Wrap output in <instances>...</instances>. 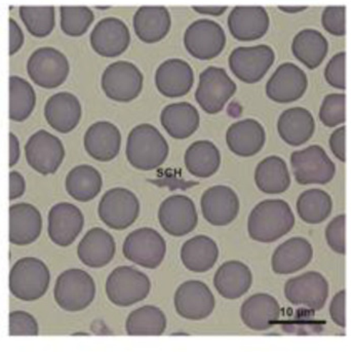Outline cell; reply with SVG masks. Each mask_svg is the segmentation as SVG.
<instances>
[{"label": "cell", "instance_id": "cell-1", "mask_svg": "<svg viewBox=\"0 0 354 352\" xmlns=\"http://www.w3.org/2000/svg\"><path fill=\"white\" fill-rule=\"evenodd\" d=\"M295 222L294 213L287 201L266 199L252 210L248 220V231L254 241L273 243L287 235L294 228Z\"/></svg>", "mask_w": 354, "mask_h": 352}, {"label": "cell", "instance_id": "cell-2", "mask_svg": "<svg viewBox=\"0 0 354 352\" xmlns=\"http://www.w3.org/2000/svg\"><path fill=\"white\" fill-rule=\"evenodd\" d=\"M169 146L160 129L141 124L129 131L126 156L129 165L140 171H153L167 160Z\"/></svg>", "mask_w": 354, "mask_h": 352}, {"label": "cell", "instance_id": "cell-3", "mask_svg": "<svg viewBox=\"0 0 354 352\" xmlns=\"http://www.w3.org/2000/svg\"><path fill=\"white\" fill-rule=\"evenodd\" d=\"M50 273L46 263L35 257L19 259L10 269L8 287L15 298L32 302L48 292Z\"/></svg>", "mask_w": 354, "mask_h": 352}, {"label": "cell", "instance_id": "cell-4", "mask_svg": "<svg viewBox=\"0 0 354 352\" xmlns=\"http://www.w3.org/2000/svg\"><path fill=\"white\" fill-rule=\"evenodd\" d=\"M96 290V284L90 273L80 268L67 269L57 279L54 298L63 311L80 313L94 302Z\"/></svg>", "mask_w": 354, "mask_h": 352}, {"label": "cell", "instance_id": "cell-5", "mask_svg": "<svg viewBox=\"0 0 354 352\" xmlns=\"http://www.w3.org/2000/svg\"><path fill=\"white\" fill-rule=\"evenodd\" d=\"M31 82L44 90L62 86L70 74V63L64 53L53 46H41L34 50L26 64Z\"/></svg>", "mask_w": 354, "mask_h": 352}, {"label": "cell", "instance_id": "cell-6", "mask_svg": "<svg viewBox=\"0 0 354 352\" xmlns=\"http://www.w3.org/2000/svg\"><path fill=\"white\" fill-rule=\"evenodd\" d=\"M108 300L118 307H129L145 300L151 290L149 277L135 267H116L105 285Z\"/></svg>", "mask_w": 354, "mask_h": 352}, {"label": "cell", "instance_id": "cell-7", "mask_svg": "<svg viewBox=\"0 0 354 352\" xmlns=\"http://www.w3.org/2000/svg\"><path fill=\"white\" fill-rule=\"evenodd\" d=\"M144 75L140 68L129 61H115L107 66L101 76L104 95L118 103H129L141 95Z\"/></svg>", "mask_w": 354, "mask_h": 352}, {"label": "cell", "instance_id": "cell-8", "mask_svg": "<svg viewBox=\"0 0 354 352\" xmlns=\"http://www.w3.org/2000/svg\"><path fill=\"white\" fill-rule=\"evenodd\" d=\"M237 86L224 68L209 66L199 75L194 98L207 114H218L234 96Z\"/></svg>", "mask_w": 354, "mask_h": 352}, {"label": "cell", "instance_id": "cell-9", "mask_svg": "<svg viewBox=\"0 0 354 352\" xmlns=\"http://www.w3.org/2000/svg\"><path fill=\"white\" fill-rule=\"evenodd\" d=\"M290 167L297 183L300 185L330 183L336 174V165L319 145L297 150L290 156Z\"/></svg>", "mask_w": 354, "mask_h": 352}, {"label": "cell", "instance_id": "cell-10", "mask_svg": "<svg viewBox=\"0 0 354 352\" xmlns=\"http://www.w3.org/2000/svg\"><path fill=\"white\" fill-rule=\"evenodd\" d=\"M226 33L219 23L199 19L189 25L183 42L190 56L199 61H209L222 54L226 46Z\"/></svg>", "mask_w": 354, "mask_h": 352}, {"label": "cell", "instance_id": "cell-11", "mask_svg": "<svg viewBox=\"0 0 354 352\" xmlns=\"http://www.w3.org/2000/svg\"><path fill=\"white\" fill-rule=\"evenodd\" d=\"M97 215L109 228L126 230L139 217V199L135 193L127 188H112L102 196L97 205Z\"/></svg>", "mask_w": 354, "mask_h": 352}, {"label": "cell", "instance_id": "cell-12", "mask_svg": "<svg viewBox=\"0 0 354 352\" xmlns=\"http://www.w3.org/2000/svg\"><path fill=\"white\" fill-rule=\"evenodd\" d=\"M275 53L267 44L239 46L231 52L228 65L235 77L247 84H257L274 64Z\"/></svg>", "mask_w": 354, "mask_h": 352}, {"label": "cell", "instance_id": "cell-13", "mask_svg": "<svg viewBox=\"0 0 354 352\" xmlns=\"http://www.w3.org/2000/svg\"><path fill=\"white\" fill-rule=\"evenodd\" d=\"M24 151L29 167L42 176L54 175L65 160L64 144L46 129H39L29 138Z\"/></svg>", "mask_w": 354, "mask_h": 352}, {"label": "cell", "instance_id": "cell-14", "mask_svg": "<svg viewBox=\"0 0 354 352\" xmlns=\"http://www.w3.org/2000/svg\"><path fill=\"white\" fill-rule=\"evenodd\" d=\"M122 254L131 263L147 269L160 267L167 254L162 235L149 227L131 231L124 239Z\"/></svg>", "mask_w": 354, "mask_h": 352}, {"label": "cell", "instance_id": "cell-15", "mask_svg": "<svg viewBox=\"0 0 354 352\" xmlns=\"http://www.w3.org/2000/svg\"><path fill=\"white\" fill-rule=\"evenodd\" d=\"M158 221L161 228L171 237H181L189 234L198 223L194 201L182 194L167 197L161 203L158 210Z\"/></svg>", "mask_w": 354, "mask_h": 352}, {"label": "cell", "instance_id": "cell-16", "mask_svg": "<svg viewBox=\"0 0 354 352\" xmlns=\"http://www.w3.org/2000/svg\"><path fill=\"white\" fill-rule=\"evenodd\" d=\"M128 25L120 18L107 17L97 23L90 34V44L100 57L118 58L128 50L131 44Z\"/></svg>", "mask_w": 354, "mask_h": 352}, {"label": "cell", "instance_id": "cell-17", "mask_svg": "<svg viewBox=\"0 0 354 352\" xmlns=\"http://www.w3.org/2000/svg\"><path fill=\"white\" fill-rule=\"evenodd\" d=\"M328 293V281L317 271H308L292 277L285 285V296L290 304L307 307L313 311L324 308Z\"/></svg>", "mask_w": 354, "mask_h": 352}, {"label": "cell", "instance_id": "cell-18", "mask_svg": "<svg viewBox=\"0 0 354 352\" xmlns=\"http://www.w3.org/2000/svg\"><path fill=\"white\" fill-rule=\"evenodd\" d=\"M308 88L306 73L294 63H283L273 72L265 86L266 96L279 104H289L304 96Z\"/></svg>", "mask_w": 354, "mask_h": 352}, {"label": "cell", "instance_id": "cell-19", "mask_svg": "<svg viewBox=\"0 0 354 352\" xmlns=\"http://www.w3.org/2000/svg\"><path fill=\"white\" fill-rule=\"evenodd\" d=\"M174 303L178 315L188 320L207 319L216 306L211 288L201 281H187L179 286Z\"/></svg>", "mask_w": 354, "mask_h": 352}, {"label": "cell", "instance_id": "cell-20", "mask_svg": "<svg viewBox=\"0 0 354 352\" xmlns=\"http://www.w3.org/2000/svg\"><path fill=\"white\" fill-rule=\"evenodd\" d=\"M84 226V214L73 203H59L48 212V237L59 247L71 246L82 233Z\"/></svg>", "mask_w": 354, "mask_h": 352}, {"label": "cell", "instance_id": "cell-21", "mask_svg": "<svg viewBox=\"0 0 354 352\" xmlns=\"http://www.w3.org/2000/svg\"><path fill=\"white\" fill-rule=\"evenodd\" d=\"M227 25L234 39L243 42L256 41L268 33L270 18L263 6H235L229 14Z\"/></svg>", "mask_w": 354, "mask_h": 352}, {"label": "cell", "instance_id": "cell-22", "mask_svg": "<svg viewBox=\"0 0 354 352\" xmlns=\"http://www.w3.org/2000/svg\"><path fill=\"white\" fill-rule=\"evenodd\" d=\"M194 69L182 59H167L158 66L154 75L158 92L169 99L186 96L194 88Z\"/></svg>", "mask_w": 354, "mask_h": 352}, {"label": "cell", "instance_id": "cell-23", "mask_svg": "<svg viewBox=\"0 0 354 352\" xmlns=\"http://www.w3.org/2000/svg\"><path fill=\"white\" fill-rule=\"evenodd\" d=\"M201 207L207 222L214 226H226L239 216V198L232 188L215 185L203 192Z\"/></svg>", "mask_w": 354, "mask_h": 352}, {"label": "cell", "instance_id": "cell-24", "mask_svg": "<svg viewBox=\"0 0 354 352\" xmlns=\"http://www.w3.org/2000/svg\"><path fill=\"white\" fill-rule=\"evenodd\" d=\"M44 114L50 128L66 135L80 124L82 116V103L72 93H56L46 102Z\"/></svg>", "mask_w": 354, "mask_h": 352}, {"label": "cell", "instance_id": "cell-25", "mask_svg": "<svg viewBox=\"0 0 354 352\" xmlns=\"http://www.w3.org/2000/svg\"><path fill=\"white\" fill-rule=\"evenodd\" d=\"M86 154L100 163L113 160L122 148V133L120 129L107 120L95 122L86 129L84 137Z\"/></svg>", "mask_w": 354, "mask_h": 352}, {"label": "cell", "instance_id": "cell-26", "mask_svg": "<svg viewBox=\"0 0 354 352\" xmlns=\"http://www.w3.org/2000/svg\"><path fill=\"white\" fill-rule=\"evenodd\" d=\"M10 243L19 247L31 245L39 239L42 217L37 207L31 203H19L10 205Z\"/></svg>", "mask_w": 354, "mask_h": 352}, {"label": "cell", "instance_id": "cell-27", "mask_svg": "<svg viewBox=\"0 0 354 352\" xmlns=\"http://www.w3.org/2000/svg\"><path fill=\"white\" fill-rule=\"evenodd\" d=\"M133 28L144 44H158L171 31V12L162 6H141L133 15Z\"/></svg>", "mask_w": 354, "mask_h": 352}, {"label": "cell", "instance_id": "cell-28", "mask_svg": "<svg viewBox=\"0 0 354 352\" xmlns=\"http://www.w3.org/2000/svg\"><path fill=\"white\" fill-rule=\"evenodd\" d=\"M266 133L262 124L253 118H245L231 124L226 131L229 150L241 158H252L264 147Z\"/></svg>", "mask_w": 354, "mask_h": 352}, {"label": "cell", "instance_id": "cell-29", "mask_svg": "<svg viewBox=\"0 0 354 352\" xmlns=\"http://www.w3.org/2000/svg\"><path fill=\"white\" fill-rule=\"evenodd\" d=\"M115 252L116 243L113 237L101 227L90 229L77 247L78 259L90 268L107 266L113 260Z\"/></svg>", "mask_w": 354, "mask_h": 352}, {"label": "cell", "instance_id": "cell-30", "mask_svg": "<svg viewBox=\"0 0 354 352\" xmlns=\"http://www.w3.org/2000/svg\"><path fill=\"white\" fill-rule=\"evenodd\" d=\"M281 313V305L274 297L259 293L241 305V317L248 328L261 332L272 328L279 322Z\"/></svg>", "mask_w": 354, "mask_h": 352}, {"label": "cell", "instance_id": "cell-31", "mask_svg": "<svg viewBox=\"0 0 354 352\" xmlns=\"http://www.w3.org/2000/svg\"><path fill=\"white\" fill-rule=\"evenodd\" d=\"M277 131L288 145L299 147L313 138L315 131V118L306 108H289L279 115Z\"/></svg>", "mask_w": 354, "mask_h": 352}, {"label": "cell", "instance_id": "cell-32", "mask_svg": "<svg viewBox=\"0 0 354 352\" xmlns=\"http://www.w3.org/2000/svg\"><path fill=\"white\" fill-rule=\"evenodd\" d=\"M160 124L173 139L185 140L199 128L201 115L195 106L188 102H176L163 108Z\"/></svg>", "mask_w": 354, "mask_h": 352}, {"label": "cell", "instance_id": "cell-33", "mask_svg": "<svg viewBox=\"0 0 354 352\" xmlns=\"http://www.w3.org/2000/svg\"><path fill=\"white\" fill-rule=\"evenodd\" d=\"M313 258L311 243L303 237H292L277 248L271 265L277 275H292L305 268Z\"/></svg>", "mask_w": 354, "mask_h": 352}, {"label": "cell", "instance_id": "cell-34", "mask_svg": "<svg viewBox=\"0 0 354 352\" xmlns=\"http://www.w3.org/2000/svg\"><path fill=\"white\" fill-rule=\"evenodd\" d=\"M253 284L251 269L241 261L223 263L214 277V286L223 298L235 300L249 292Z\"/></svg>", "mask_w": 354, "mask_h": 352}, {"label": "cell", "instance_id": "cell-35", "mask_svg": "<svg viewBox=\"0 0 354 352\" xmlns=\"http://www.w3.org/2000/svg\"><path fill=\"white\" fill-rule=\"evenodd\" d=\"M182 263L189 271L203 273L211 270L219 258V248L211 237L197 235L181 248Z\"/></svg>", "mask_w": 354, "mask_h": 352}, {"label": "cell", "instance_id": "cell-36", "mask_svg": "<svg viewBox=\"0 0 354 352\" xmlns=\"http://www.w3.org/2000/svg\"><path fill=\"white\" fill-rule=\"evenodd\" d=\"M328 39L315 29H303L295 35L292 53L296 60L310 70L317 69L328 56Z\"/></svg>", "mask_w": 354, "mask_h": 352}, {"label": "cell", "instance_id": "cell-37", "mask_svg": "<svg viewBox=\"0 0 354 352\" xmlns=\"http://www.w3.org/2000/svg\"><path fill=\"white\" fill-rule=\"evenodd\" d=\"M102 187L103 178L93 165H76L66 176V192L69 196L80 203H88L96 198Z\"/></svg>", "mask_w": 354, "mask_h": 352}, {"label": "cell", "instance_id": "cell-38", "mask_svg": "<svg viewBox=\"0 0 354 352\" xmlns=\"http://www.w3.org/2000/svg\"><path fill=\"white\" fill-rule=\"evenodd\" d=\"M186 169L197 178L212 177L219 171L221 154L213 142L199 140L194 142L184 156Z\"/></svg>", "mask_w": 354, "mask_h": 352}, {"label": "cell", "instance_id": "cell-39", "mask_svg": "<svg viewBox=\"0 0 354 352\" xmlns=\"http://www.w3.org/2000/svg\"><path fill=\"white\" fill-rule=\"evenodd\" d=\"M255 183L266 194H281L290 186L287 163L277 156H268L258 163L255 169Z\"/></svg>", "mask_w": 354, "mask_h": 352}, {"label": "cell", "instance_id": "cell-40", "mask_svg": "<svg viewBox=\"0 0 354 352\" xmlns=\"http://www.w3.org/2000/svg\"><path fill=\"white\" fill-rule=\"evenodd\" d=\"M10 107L8 118L15 122H23L30 118L35 109V90L32 84L18 75L10 76Z\"/></svg>", "mask_w": 354, "mask_h": 352}, {"label": "cell", "instance_id": "cell-41", "mask_svg": "<svg viewBox=\"0 0 354 352\" xmlns=\"http://www.w3.org/2000/svg\"><path fill=\"white\" fill-rule=\"evenodd\" d=\"M167 324V317L160 308L145 305L129 313L126 331L129 336H161Z\"/></svg>", "mask_w": 354, "mask_h": 352}, {"label": "cell", "instance_id": "cell-42", "mask_svg": "<svg viewBox=\"0 0 354 352\" xmlns=\"http://www.w3.org/2000/svg\"><path fill=\"white\" fill-rule=\"evenodd\" d=\"M332 210L330 195L317 188L301 193L297 201V213L307 224L322 223L330 217Z\"/></svg>", "mask_w": 354, "mask_h": 352}, {"label": "cell", "instance_id": "cell-43", "mask_svg": "<svg viewBox=\"0 0 354 352\" xmlns=\"http://www.w3.org/2000/svg\"><path fill=\"white\" fill-rule=\"evenodd\" d=\"M19 16L33 37H48L56 27V8L54 6H20Z\"/></svg>", "mask_w": 354, "mask_h": 352}, {"label": "cell", "instance_id": "cell-44", "mask_svg": "<svg viewBox=\"0 0 354 352\" xmlns=\"http://www.w3.org/2000/svg\"><path fill=\"white\" fill-rule=\"evenodd\" d=\"M95 21V14L88 6H61L60 27L69 37H82Z\"/></svg>", "mask_w": 354, "mask_h": 352}, {"label": "cell", "instance_id": "cell-45", "mask_svg": "<svg viewBox=\"0 0 354 352\" xmlns=\"http://www.w3.org/2000/svg\"><path fill=\"white\" fill-rule=\"evenodd\" d=\"M319 120L326 128H336L346 122V96L333 93L324 98L319 113Z\"/></svg>", "mask_w": 354, "mask_h": 352}, {"label": "cell", "instance_id": "cell-46", "mask_svg": "<svg viewBox=\"0 0 354 352\" xmlns=\"http://www.w3.org/2000/svg\"><path fill=\"white\" fill-rule=\"evenodd\" d=\"M322 25L330 35L337 37L346 35V6H326L322 12Z\"/></svg>", "mask_w": 354, "mask_h": 352}, {"label": "cell", "instance_id": "cell-47", "mask_svg": "<svg viewBox=\"0 0 354 352\" xmlns=\"http://www.w3.org/2000/svg\"><path fill=\"white\" fill-rule=\"evenodd\" d=\"M324 80L328 86L337 90L346 89V53L340 52L333 56L324 68Z\"/></svg>", "mask_w": 354, "mask_h": 352}, {"label": "cell", "instance_id": "cell-48", "mask_svg": "<svg viewBox=\"0 0 354 352\" xmlns=\"http://www.w3.org/2000/svg\"><path fill=\"white\" fill-rule=\"evenodd\" d=\"M10 336H37L39 326L32 315L23 311H12L10 313Z\"/></svg>", "mask_w": 354, "mask_h": 352}, {"label": "cell", "instance_id": "cell-49", "mask_svg": "<svg viewBox=\"0 0 354 352\" xmlns=\"http://www.w3.org/2000/svg\"><path fill=\"white\" fill-rule=\"evenodd\" d=\"M345 222H346V217L344 214H341L335 217L326 229V239L328 247L340 255L346 254Z\"/></svg>", "mask_w": 354, "mask_h": 352}, {"label": "cell", "instance_id": "cell-50", "mask_svg": "<svg viewBox=\"0 0 354 352\" xmlns=\"http://www.w3.org/2000/svg\"><path fill=\"white\" fill-rule=\"evenodd\" d=\"M345 296L346 292L340 290L335 295L330 305V315L333 322L341 328L346 326V317H345Z\"/></svg>", "mask_w": 354, "mask_h": 352}, {"label": "cell", "instance_id": "cell-51", "mask_svg": "<svg viewBox=\"0 0 354 352\" xmlns=\"http://www.w3.org/2000/svg\"><path fill=\"white\" fill-rule=\"evenodd\" d=\"M345 140H346V129L344 126H341L340 128L335 129L330 135V140H328L333 154L342 163L346 161Z\"/></svg>", "mask_w": 354, "mask_h": 352}, {"label": "cell", "instance_id": "cell-52", "mask_svg": "<svg viewBox=\"0 0 354 352\" xmlns=\"http://www.w3.org/2000/svg\"><path fill=\"white\" fill-rule=\"evenodd\" d=\"M8 28H10L8 54L10 56H14L17 53L20 52L21 48L24 46L25 35L20 25L15 19L10 18L8 20Z\"/></svg>", "mask_w": 354, "mask_h": 352}, {"label": "cell", "instance_id": "cell-53", "mask_svg": "<svg viewBox=\"0 0 354 352\" xmlns=\"http://www.w3.org/2000/svg\"><path fill=\"white\" fill-rule=\"evenodd\" d=\"M26 192L24 176L18 171L10 172V201L20 198Z\"/></svg>", "mask_w": 354, "mask_h": 352}, {"label": "cell", "instance_id": "cell-54", "mask_svg": "<svg viewBox=\"0 0 354 352\" xmlns=\"http://www.w3.org/2000/svg\"><path fill=\"white\" fill-rule=\"evenodd\" d=\"M8 139H10V161L8 165L10 167H14L19 163L21 158V146L19 138L10 131L8 133Z\"/></svg>", "mask_w": 354, "mask_h": 352}, {"label": "cell", "instance_id": "cell-55", "mask_svg": "<svg viewBox=\"0 0 354 352\" xmlns=\"http://www.w3.org/2000/svg\"><path fill=\"white\" fill-rule=\"evenodd\" d=\"M192 10L203 16L220 17L225 14L228 6H192Z\"/></svg>", "mask_w": 354, "mask_h": 352}, {"label": "cell", "instance_id": "cell-56", "mask_svg": "<svg viewBox=\"0 0 354 352\" xmlns=\"http://www.w3.org/2000/svg\"><path fill=\"white\" fill-rule=\"evenodd\" d=\"M281 12H285V14H299V12H304L308 8V6H279V8Z\"/></svg>", "mask_w": 354, "mask_h": 352}]
</instances>
